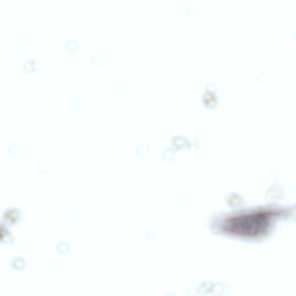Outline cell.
<instances>
[{
  "label": "cell",
  "instance_id": "1",
  "mask_svg": "<svg viewBox=\"0 0 296 296\" xmlns=\"http://www.w3.org/2000/svg\"><path fill=\"white\" fill-rule=\"evenodd\" d=\"M273 212L259 211L232 217L225 219L223 228L229 233L246 238L261 237L267 232Z\"/></svg>",
  "mask_w": 296,
  "mask_h": 296
},
{
  "label": "cell",
  "instance_id": "2",
  "mask_svg": "<svg viewBox=\"0 0 296 296\" xmlns=\"http://www.w3.org/2000/svg\"><path fill=\"white\" fill-rule=\"evenodd\" d=\"M216 85L213 82L207 83L201 96L203 105L208 110H214L218 107L220 98Z\"/></svg>",
  "mask_w": 296,
  "mask_h": 296
},
{
  "label": "cell",
  "instance_id": "3",
  "mask_svg": "<svg viewBox=\"0 0 296 296\" xmlns=\"http://www.w3.org/2000/svg\"><path fill=\"white\" fill-rule=\"evenodd\" d=\"M43 62L39 58H28L23 60L21 63L22 72L27 75L37 73L43 68Z\"/></svg>",
  "mask_w": 296,
  "mask_h": 296
},
{
  "label": "cell",
  "instance_id": "4",
  "mask_svg": "<svg viewBox=\"0 0 296 296\" xmlns=\"http://www.w3.org/2000/svg\"><path fill=\"white\" fill-rule=\"evenodd\" d=\"M166 146L170 147L177 152L186 150L188 142L186 136L182 134H176L169 136L165 143Z\"/></svg>",
  "mask_w": 296,
  "mask_h": 296
},
{
  "label": "cell",
  "instance_id": "5",
  "mask_svg": "<svg viewBox=\"0 0 296 296\" xmlns=\"http://www.w3.org/2000/svg\"><path fill=\"white\" fill-rule=\"evenodd\" d=\"M188 142V147L186 150L188 154L195 156L199 153L200 148V138L198 134L195 132H189L186 136Z\"/></svg>",
  "mask_w": 296,
  "mask_h": 296
},
{
  "label": "cell",
  "instance_id": "6",
  "mask_svg": "<svg viewBox=\"0 0 296 296\" xmlns=\"http://www.w3.org/2000/svg\"><path fill=\"white\" fill-rule=\"evenodd\" d=\"M177 152L172 148L165 146L160 151V158L164 163H172L176 161L178 158Z\"/></svg>",
  "mask_w": 296,
  "mask_h": 296
},
{
  "label": "cell",
  "instance_id": "7",
  "mask_svg": "<svg viewBox=\"0 0 296 296\" xmlns=\"http://www.w3.org/2000/svg\"><path fill=\"white\" fill-rule=\"evenodd\" d=\"M134 153L139 159L144 160L149 156L150 148L147 144L137 143L135 148Z\"/></svg>",
  "mask_w": 296,
  "mask_h": 296
},
{
  "label": "cell",
  "instance_id": "8",
  "mask_svg": "<svg viewBox=\"0 0 296 296\" xmlns=\"http://www.w3.org/2000/svg\"><path fill=\"white\" fill-rule=\"evenodd\" d=\"M22 151L21 146L16 141L9 142L5 147V151L7 154L12 157L18 156L21 153Z\"/></svg>",
  "mask_w": 296,
  "mask_h": 296
},
{
  "label": "cell",
  "instance_id": "9",
  "mask_svg": "<svg viewBox=\"0 0 296 296\" xmlns=\"http://www.w3.org/2000/svg\"><path fill=\"white\" fill-rule=\"evenodd\" d=\"M68 106L70 110L78 111L82 108L83 102L79 97H74L69 100L68 102Z\"/></svg>",
  "mask_w": 296,
  "mask_h": 296
},
{
  "label": "cell",
  "instance_id": "10",
  "mask_svg": "<svg viewBox=\"0 0 296 296\" xmlns=\"http://www.w3.org/2000/svg\"><path fill=\"white\" fill-rule=\"evenodd\" d=\"M144 238L149 243H152L157 240L158 237V233L156 228H149L145 231L144 233Z\"/></svg>",
  "mask_w": 296,
  "mask_h": 296
},
{
  "label": "cell",
  "instance_id": "11",
  "mask_svg": "<svg viewBox=\"0 0 296 296\" xmlns=\"http://www.w3.org/2000/svg\"><path fill=\"white\" fill-rule=\"evenodd\" d=\"M15 51L18 54L24 55L29 50V46L25 42L20 41L17 42L14 47Z\"/></svg>",
  "mask_w": 296,
  "mask_h": 296
},
{
  "label": "cell",
  "instance_id": "12",
  "mask_svg": "<svg viewBox=\"0 0 296 296\" xmlns=\"http://www.w3.org/2000/svg\"><path fill=\"white\" fill-rule=\"evenodd\" d=\"M83 211L82 210L73 209L70 212V221L72 222H79L80 221L83 217Z\"/></svg>",
  "mask_w": 296,
  "mask_h": 296
},
{
  "label": "cell",
  "instance_id": "13",
  "mask_svg": "<svg viewBox=\"0 0 296 296\" xmlns=\"http://www.w3.org/2000/svg\"><path fill=\"white\" fill-rule=\"evenodd\" d=\"M58 250L60 254L66 255L71 252V246L70 243L66 241H61L58 244Z\"/></svg>",
  "mask_w": 296,
  "mask_h": 296
},
{
  "label": "cell",
  "instance_id": "14",
  "mask_svg": "<svg viewBox=\"0 0 296 296\" xmlns=\"http://www.w3.org/2000/svg\"><path fill=\"white\" fill-rule=\"evenodd\" d=\"M37 169L39 171L47 172L49 169V165L48 162L45 161H41L37 164Z\"/></svg>",
  "mask_w": 296,
  "mask_h": 296
},
{
  "label": "cell",
  "instance_id": "15",
  "mask_svg": "<svg viewBox=\"0 0 296 296\" xmlns=\"http://www.w3.org/2000/svg\"><path fill=\"white\" fill-rule=\"evenodd\" d=\"M104 61V59L101 57H95L92 59V62L94 66L100 67L103 64Z\"/></svg>",
  "mask_w": 296,
  "mask_h": 296
}]
</instances>
